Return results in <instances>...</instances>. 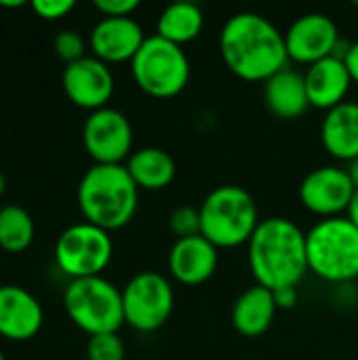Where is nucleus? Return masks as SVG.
Here are the masks:
<instances>
[{
  "label": "nucleus",
  "instance_id": "cd10ccee",
  "mask_svg": "<svg viewBox=\"0 0 358 360\" xmlns=\"http://www.w3.org/2000/svg\"><path fill=\"white\" fill-rule=\"evenodd\" d=\"M103 17H131L137 8V0H95L93 4Z\"/></svg>",
  "mask_w": 358,
  "mask_h": 360
},
{
  "label": "nucleus",
  "instance_id": "f704fd0d",
  "mask_svg": "<svg viewBox=\"0 0 358 360\" xmlns=\"http://www.w3.org/2000/svg\"><path fill=\"white\" fill-rule=\"evenodd\" d=\"M0 360H6L4 359V352H2V350H0Z\"/></svg>",
  "mask_w": 358,
  "mask_h": 360
},
{
  "label": "nucleus",
  "instance_id": "4be33fe9",
  "mask_svg": "<svg viewBox=\"0 0 358 360\" xmlns=\"http://www.w3.org/2000/svg\"><path fill=\"white\" fill-rule=\"evenodd\" d=\"M205 27L203 8L194 2H175L165 6L158 17L156 34L177 46H184L200 36Z\"/></svg>",
  "mask_w": 358,
  "mask_h": 360
},
{
  "label": "nucleus",
  "instance_id": "bb28decb",
  "mask_svg": "<svg viewBox=\"0 0 358 360\" xmlns=\"http://www.w3.org/2000/svg\"><path fill=\"white\" fill-rule=\"evenodd\" d=\"M74 6H76L74 0H32L30 2V8L46 21H57L65 17L68 13L74 11Z\"/></svg>",
  "mask_w": 358,
  "mask_h": 360
},
{
  "label": "nucleus",
  "instance_id": "dca6fc26",
  "mask_svg": "<svg viewBox=\"0 0 358 360\" xmlns=\"http://www.w3.org/2000/svg\"><path fill=\"white\" fill-rule=\"evenodd\" d=\"M219 266V249L209 243L203 234L179 238L169 251V272L171 276L186 285L196 287L207 283Z\"/></svg>",
  "mask_w": 358,
  "mask_h": 360
},
{
  "label": "nucleus",
  "instance_id": "7c9ffc66",
  "mask_svg": "<svg viewBox=\"0 0 358 360\" xmlns=\"http://www.w3.org/2000/svg\"><path fill=\"white\" fill-rule=\"evenodd\" d=\"M346 217L354 224L358 228V190L357 194H354V198H352V202H350V209H348V213H346Z\"/></svg>",
  "mask_w": 358,
  "mask_h": 360
},
{
  "label": "nucleus",
  "instance_id": "ddd939ff",
  "mask_svg": "<svg viewBox=\"0 0 358 360\" xmlns=\"http://www.w3.org/2000/svg\"><path fill=\"white\" fill-rule=\"evenodd\" d=\"M61 86L74 105L95 112L108 108V101L114 95V74L108 63L87 55L63 68Z\"/></svg>",
  "mask_w": 358,
  "mask_h": 360
},
{
  "label": "nucleus",
  "instance_id": "7ed1b4c3",
  "mask_svg": "<svg viewBox=\"0 0 358 360\" xmlns=\"http://www.w3.org/2000/svg\"><path fill=\"white\" fill-rule=\"evenodd\" d=\"M76 200L84 221L112 232L135 217L139 188L124 165H91L78 181Z\"/></svg>",
  "mask_w": 358,
  "mask_h": 360
},
{
  "label": "nucleus",
  "instance_id": "393cba45",
  "mask_svg": "<svg viewBox=\"0 0 358 360\" xmlns=\"http://www.w3.org/2000/svg\"><path fill=\"white\" fill-rule=\"evenodd\" d=\"M87 360H124V342L118 333L93 335L87 342Z\"/></svg>",
  "mask_w": 358,
  "mask_h": 360
},
{
  "label": "nucleus",
  "instance_id": "473e14b6",
  "mask_svg": "<svg viewBox=\"0 0 358 360\" xmlns=\"http://www.w3.org/2000/svg\"><path fill=\"white\" fill-rule=\"evenodd\" d=\"M348 173H350V177H352V181H354V186H357L358 190V158L354 162L348 165Z\"/></svg>",
  "mask_w": 358,
  "mask_h": 360
},
{
  "label": "nucleus",
  "instance_id": "c85d7f7f",
  "mask_svg": "<svg viewBox=\"0 0 358 360\" xmlns=\"http://www.w3.org/2000/svg\"><path fill=\"white\" fill-rule=\"evenodd\" d=\"M274 295V304L279 310H289L298 304V287H283L272 291Z\"/></svg>",
  "mask_w": 358,
  "mask_h": 360
},
{
  "label": "nucleus",
  "instance_id": "9d476101",
  "mask_svg": "<svg viewBox=\"0 0 358 360\" xmlns=\"http://www.w3.org/2000/svg\"><path fill=\"white\" fill-rule=\"evenodd\" d=\"M82 146L93 165H124L133 154L131 120L110 105L89 112L82 124Z\"/></svg>",
  "mask_w": 358,
  "mask_h": 360
},
{
  "label": "nucleus",
  "instance_id": "0eeeda50",
  "mask_svg": "<svg viewBox=\"0 0 358 360\" xmlns=\"http://www.w3.org/2000/svg\"><path fill=\"white\" fill-rule=\"evenodd\" d=\"M135 84L150 97H177L190 82V59L186 51L158 34L148 36L131 61Z\"/></svg>",
  "mask_w": 358,
  "mask_h": 360
},
{
  "label": "nucleus",
  "instance_id": "c9c22d12",
  "mask_svg": "<svg viewBox=\"0 0 358 360\" xmlns=\"http://www.w3.org/2000/svg\"><path fill=\"white\" fill-rule=\"evenodd\" d=\"M0 209H2V205H0Z\"/></svg>",
  "mask_w": 358,
  "mask_h": 360
},
{
  "label": "nucleus",
  "instance_id": "1a4fd4ad",
  "mask_svg": "<svg viewBox=\"0 0 358 360\" xmlns=\"http://www.w3.org/2000/svg\"><path fill=\"white\" fill-rule=\"evenodd\" d=\"M175 293L167 276L158 272H139L122 287L124 325L139 333L158 331L173 314Z\"/></svg>",
  "mask_w": 358,
  "mask_h": 360
},
{
  "label": "nucleus",
  "instance_id": "a211bd4d",
  "mask_svg": "<svg viewBox=\"0 0 358 360\" xmlns=\"http://www.w3.org/2000/svg\"><path fill=\"white\" fill-rule=\"evenodd\" d=\"M264 103L281 120H298L310 108L304 74L285 68L264 82Z\"/></svg>",
  "mask_w": 358,
  "mask_h": 360
},
{
  "label": "nucleus",
  "instance_id": "aec40b11",
  "mask_svg": "<svg viewBox=\"0 0 358 360\" xmlns=\"http://www.w3.org/2000/svg\"><path fill=\"white\" fill-rule=\"evenodd\" d=\"M276 310L272 291L255 283L236 297L232 306V325L245 338H260L272 327Z\"/></svg>",
  "mask_w": 358,
  "mask_h": 360
},
{
  "label": "nucleus",
  "instance_id": "f257e3e1",
  "mask_svg": "<svg viewBox=\"0 0 358 360\" xmlns=\"http://www.w3.org/2000/svg\"><path fill=\"white\" fill-rule=\"evenodd\" d=\"M219 53L226 68L247 82H266L289 68L285 34L260 13L232 15L222 27Z\"/></svg>",
  "mask_w": 358,
  "mask_h": 360
},
{
  "label": "nucleus",
  "instance_id": "4468645a",
  "mask_svg": "<svg viewBox=\"0 0 358 360\" xmlns=\"http://www.w3.org/2000/svg\"><path fill=\"white\" fill-rule=\"evenodd\" d=\"M146 38L143 27L133 17H101L89 34V49L108 65L131 63Z\"/></svg>",
  "mask_w": 358,
  "mask_h": 360
},
{
  "label": "nucleus",
  "instance_id": "f03ea898",
  "mask_svg": "<svg viewBox=\"0 0 358 360\" xmlns=\"http://www.w3.org/2000/svg\"><path fill=\"white\" fill-rule=\"evenodd\" d=\"M249 247V268L257 285L276 291L298 287L308 270L306 234L287 217L262 219Z\"/></svg>",
  "mask_w": 358,
  "mask_h": 360
},
{
  "label": "nucleus",
  "instance_id": "9b49d317",
  "mask_svg": "<svg viewBox=\"0 0 358 360\" xmlns=\"http://www.w3.org/2000/svg\"><path fill=\"white\" fill-rule=\"evenodd\" d=\"M357 194V186L348 169L325 165L312 169L300 184V200L310 213L331 219L348 213Z\"/></svg>",
  "mask_w": 358,
  "mask_h": 360
},
{
  "label": "nucleus",
  "instance_id": "20e7f679",
  "mask_svg": "<svg viewBox=\"0 0 358 360\" xmlns=\"http://www.w3.org/2000/svg\"><path fill=\"white\" fill-rule=\"evenodd\" d=\"M198 211L200 234L217 249L247 245L262 221L251 192L232 184L211 190Z\"/></svg>",
  "mask_w": 358,
  "mask_h": 360
},
{
  "label": "nucleus",
  "instance_id": "412c9836",
  "mask_svg": "<svg viewBox=\"0 0 358 360\" xmlns=\"http://www.w3.org/2000/svg\"><path fill=\"white\" fill-rule=\"evenodd\" d=\"M124 167L139 190H165L173 184L177 173L173 156L154 146L133 150Z\"/></svg>",
  "mask_w": 358,
  "mask_h": 360
},
{
  "label": "nucleus",
  "instance_id": "6e6552de",
  "mask_svg": "<svg viewBox=\"0 0 358 360\" xmlns=\"http://www.w3.org/2000/svg\"><path fill=\"white\" fill-rule=\"evenodd\" d=\"M114 255V243L108 230L89 221H78L65 228L53 249V257L61 274L70 281L101 276Z\"/></svg>",
  "mask_w": 358,
  "mask_h": 360
},
{
  "label": "nucleus",
  "instance_id": "2eb2a0df",
  "mask_svg": "<svg viewBox=\"0 0 358 360\" xmlns=\"http://www.w3.org/2000/svg\"><path fill=\"white\" fill-rule=\"evenodd\" d=\"M44 325V308L38 297L19 285H0V338L27 342Z\"/></svg>",
  "mask_w": 358,
  "mask_h": 360
},
{
  "label": "nucleus",
  "instance_id": "39448f33",
  "mask_svg": "<svg viewBox=\"0 0 358 360\" xmlns=\"http://www.w3.org/2000/svg\"><path fill=\"white\" fill-rule=\"evenodd\" d=\"M308 270L327 283L358 278V228L346 217L321 219L306 234Z\"/></svg>",
  "mask_w": 358,
  "mask_h": 360
},
{
  "label": "nucleus",
  "instance_id": "f8f14e48",
  "mask_svg": "<svg viewBox=\"0 0 358 360\" xmlns=\"http://www.w3.org/2000/svg\"><path fill=\"white\" fill-rule=\"evenodd\" d=\"M342 38L335 21L325 13H306L285 32L289 61L312 65L338 53Z\"/></svg>",
  "mask_w": 358,
  "mask_h": 360
},
{
  "label": "nucleus",
  "instance_id": "c756f323",
  "mask_svg": "<svg viewBox=\"0 0 358 360\" xmlns=\"http://www.w3.org/2000/svg\"><path fill=\"white\" fill-rule=\"evenodd\" d=\"M344 59H346V65H348V70H350L352 80L358 84V40L354 44L348 46V53H346Z\"/></svg>",
  "mask_w": 358,
  "mask_h": 360
},
{
  "label": "nucleus",
  "instance_id": "a878e982",
  "mask_svg": "<svg viewBox=\"0 0 358 360\" xmlns=\"http://www.w3.org/2000/svg\"><path fill=\"white\" fill-rule=\"evenodd\" d=\"M169 228L179 238H190L200 234V211L194 207H177L169 215Z\"/></svg>",
  "mask_w": 358,
  "mask_h": 360
},
{
  "label": "nucleus",
  "instance_id": "2f4dec72",
  "mask_svg": "<svg viewBox=\"0 0 358 360\" xmlns=\"http://www.w3.org/2000/svg\"><path fill=\"white\" fill-rule=\"evenodd\" d=\"M27 2L25 0H0V6H6V8H21V6H25Z\"/></svg>",
  "mask_w": 358,
  "mask_h": 360
},
{
  "label": "nucleus",
  "instance_id": "f3484780",
  "mask_svg": "<svg viewBox=\"0 0 358 360\" xmlns=\"http://www.w3.org/2000/svg\"><path fill=\"white\" fill-rule=\"evenodd\" d=\"M306 93L310 108L317 110H333L346 101V95L350 91V84L354 82L350 76V70L346 65L344 57L331 55L325 57L312 65H308L306 74Z\"/></svg>",
  "mask_w": 358,
  "mask_h": 360
},
{
  "label": "nucleus",
  "instance_id": "6ab92c4d",
  "mask_svg": "<svg viewBox=\"0 0 358 360\" xmlns=\"http://www.w3.org/2000/svg\"><path fill=\"white\" fill-rule=\"evenodd\" d=\"M321 141L325 150L344 162L358 158V103L344 101L329 110L321 124Z\"/></svg>",
  "mask_w": 358,
  "mask_h": 360
},
{
  "label": "nucleus",
  "instance_id": "72a5a7b5",
  "mask_svg": "<svg viewBox=\"0 0 358 360\" xmlns=\"http://www.w3.org/2000/svg\"><path fill=\"white\" fill-rule=\"evenodd\" d=\"M4 190H6V175L0 171V196L4 194Z\"/></svg>",
  "mask_w": 358,
  "mask_h": 360
},
{
  "label": "nucleus",
  "instance_id": "5701e85b",
  "mask_svg": "<svg viewBox=\"0 0 358 360\" xmlns=\"http://www.w3.org/2000/svg\"><path fill=\"white\" fill-rule=\"evenodd\" d=\"M36 236V224L21 205H2L0 209V249L6 253L25 251Z\"/></svg>",
  "mask_w": 358,
  "mask_h": 360
},
{
  "label": "nucleus",
  "instance_id": "423d86ee",
  "mask_svg": "<svg viewBox=\"0 0 358 360\" xmlns=\"http://www.w3.org/2000/svg\"><path fill=\"white\" fill-rule=\"evenodd\" d=\"M61 300L68 319L89 338L118 333L124 325L122 291L103 276L68 281Z\"/></svg>",
  "mask_w": 358,
  "mask_h": 360
},
{
  "label": "nucleus",
  "instance_id": "b1692460",
  "mask_svg": "<svg viewBox=\"0 0 358 360\" xmlns=\"http://www.w3.org/2000/svg\"><path fill=\"white\" fill-rule=\"evenodd\" d=\"M87 46L89 40H84L82 34L76 30H61L53 38V51L61 61H65V65L87 57Z\"/></svg>",
  "mask_w": 358,
  "mask_h": 360
}]
</instances>
